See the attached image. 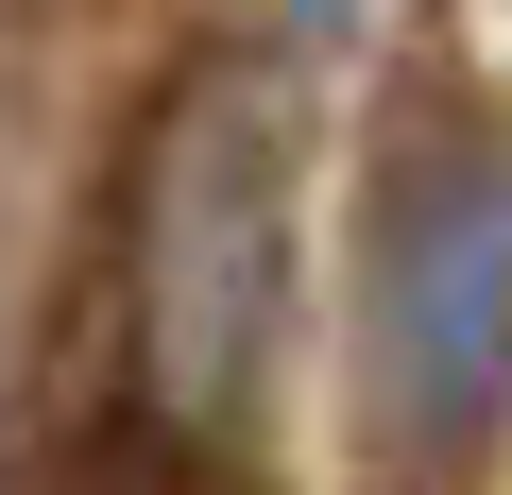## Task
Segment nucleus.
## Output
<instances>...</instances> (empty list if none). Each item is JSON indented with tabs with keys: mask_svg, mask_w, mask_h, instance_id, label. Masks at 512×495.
Returning a JSON list of instances; mask_svg holds the SVG:
<instances>
[{
	"mask_svg": "<svg viewBox=\"0 0 512 495\" xmlns=\"http://www.w3.org/2000/svg\"><path fill=\"white\" fill-rule=\"evenodd\" d=\"M291 325V86L274 52H188L120 154V393L256 461Z\"/></svg>",
	"mask_w": 512,
	"mask_h": 495,
	"instance_id": "obj_2",
	"label": "nucleus"
},
{
	"mask_svg": "<svg viewBox=\"0 0 512 495\" xmlns=\"http://www.w3.org/2000/svg\"><path fill=\"white\" fill-rule=\"evenodd\" d=\"M512 461V103L410 52L359 188V495H495Z\"/></svg>",
	"mask_w": 512,
	"mask_h": 495,
	"instance_id": "obj_1",
	"label": "nucleus"
}]
</instances>
